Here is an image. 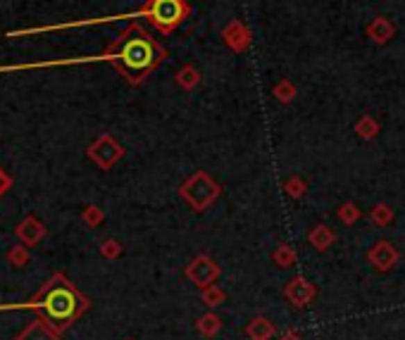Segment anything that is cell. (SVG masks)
Segmentation results:
<instances>
[{
  "instance_id": "6da1fadb",
  "label": "cell",
  "mask_w": 405,
  "mask_h": 340,
  "mask_svg": "<svg viewBox=\"0 0 405 340\" xmlns=\"http://www.w3.org/2000/svg\"><path fill=\"white\" fill-rule=\"evenodd\" d=\"M103 58L129 83H141L155 67L163 62L165 50L138 24H129L117 41L105 50Z\"/></svg>"
},
{
  "instance_id": "7a4b0ae2",
  "label": "cell",
  "mask_w": 405,
  "mask_h": 340,
  "mask_svg": "<svg viewBox=\"0 0 405 340\" xmlns=\"http://www.w3.org/2000/svg\"><path fill=\"white\" fill-rule=\"evenodd\" d=\"M31 307L41 309L53 328L65 331L72 321H76L88 309V300L63 274H55L41 288V293L36 295Z\"/></svg>"
},
{
  "instance_id": "3957f363",
  "label": "cell",
  "mask_w": 405,
  "mask_h": 340,
  "mask_svg": "<svg viewBox=\"0 0 405 340\" xmlns=\"http://www.w3.org/2000/svg\"><path fill=\"white\" fill-rule=\"evenodd\" d=\"M188 8L184 0H148L141 10V17H146L155 29H160L163 33L174 31L184 22Z\"/></svg>"
},
{
  "instance_id": "277c9868",
  "label": "cell",
  "mask_w": 405,
  "mask_h": 340,
  "mask_svg": "<svg viewBox=\"0 0 405 340\" xmlns=\"http://www.w3.org/2000/svg\"><path fill=\"white\" fill-rule=\"evenodd\" d=\"M217 195H220V186L208 174H203V171H198L196 176H191L184 186H181V198H184L196 212L208 210L210 205L215 203Z\"/></svg>"
},
{
  "instance_id": "5b68a950",
  "label": "cell",
  "mask_w": 405,
  "mask_h": 340,
  "mask_svg": "<svg viewBox=\"0 0 405 340\" xmlns=\"http://www.w3.org/2000/svg\"><path fill=\"white\" fill-rule=\"evenodd\" d=\"M122 155H124V150H122L119 143L115 141L113 136H108V133L88 146V158L101 167V169H113V167L119 162Z\"/></svg>"
},
{
  "instance_id": "8992f818",
  "label": "cell",
  "mask_w": 405,
  "mask_h": 340,
  "mask_svg": "<svg viewBox=\"0 0 405 340\" xmlns=\"http://www.w3.org/2000/svg\"><path fill=\"white\" fill-rule=\"evenodd\" d=\"M220 266L215 264L210 257H196L191 262V264L186 266V278L193 283V286H198L203 291V288L213 286L215 281L220 278Z\"/></svg>"
},
{
  "instance_id": "52a82bcc",
  "label": "cell",
  "mask_w": 405,
  "mask_h": 340,
  "mask_svg": "<svg viewBox=\"0 0 405 340\" xmlns=\"http://www.w3.org/2000/svg\"><path fill=\"white\" fill-rule=\"evenodd\" d=\"M315 295H317L315 286L308 281V278H303V276H296L293 281H288L286 288H284V298L296 309H303V307H308V305H313Z\"/></svg>"
},
{
  "instance_id": "ba28073f",
  "label": "cell",
  "mask_w": 405,
  "mask_h": 340,
  "mask_svg": "<svg viewBox=\"0 0 405 340\" xmlns=\"http://www.w3.org/2000/svg\"><path fill=\"white\" fill-rule=\"evenodd\" d=\"M46 233H48V228L43 226V221H38L34 214H29V216H24V219L19 221V226H17V238L24 245H36V243H41L43 238H46Z\"/></svg>"
},
{
  "instance_id": "9c48e42d",
  "label": "cell",
  "mask_w": 405,
  "mask_h": 340,
  "mask_svg": "<svg viewBox=\"0 0 405 340\" xmlns=\"http://www.w3.org/2000/svg\"><path fill=\"white\" fill-rule=\"evenodd\" d=\"M370 262H372V266L374 269H379V271H388L393 264H396V260H398V253H396V248H393L391 243H377L374 248L370 250Z\"/></svg>"
},
{
  "instance_id": "30bf717a",
  "label": "cell",
  "mask_w": 405,
  "mask_h": 340,
  "mask_svg": "<svg viewBox=\"0 0 405 340\" xmlns=\"http://www.w3.org/2000/svg\"><path fill=\"white\" fill-rule=\"evenodd\" d=\"M17 340H60V331L58 328H53L48 321L36 319L19 333Z\"/></svg>"
},
{
  "instance_id": "8fae6325",
  "label": "cell",
  "mask_w": 405,
  "mask_h": 340,
  "mask_svg": "<svg viewBox=\"0 0 405 340\" xmlns=\"http://www.w3.org/2000/svg\"><path fill=\"white\" fill-rule=\"evenodd\" d=\"M246 336L251 340H272L276 336V326L270 319H265V316H255V319L248 321Z\"/></svg>"
},
{
  "instance_id": "7c38bea8",
  "label": "cell",
  "mask_w": 405,
  "mask_h": 340,
  "mask_svg": "<svg viewBox=\"0 0 405 340\" xmlns=\"http://www.w3.org/2000/svg\"><path fill=\"white\" fill-rule=\"evenodd\" d=\"M198 333L205 338H213V336H217V333L222 331V319L217 314H213V312H208V314H203L201 319H198Z\"/></svg>"
},
{
  "instance_id": "4fadbf2b",
  "label": "cell",
  "mask_w": 405,
  "mask_h": 340,
  "mask_svg": "<svg viewBox=\"0 0 405 340\" xmlns=\"http://www.w3.org/2000/svg\"><path fill=\"white\" fill-rule=\"evenodd\" d=\"M201 300H203V305H208V307H213V309H215V307H220V305H224L226 291H224V288H220L217 283H213V286L203 288Z\"/></svg>"
},
{
  "instance_id": "5bb4252c",
  "label": "cell",
  "mask_w": 405,
  "mask_h": 340,
  "mask_svg": "<svg viewBox=\"0 0 405 340\" xmlns=\"http://www.w3.org/2000/svg\"><path fill=\"white\" fill-rule=\"evenodd\" d=\"M308 241L313 243L317 250H327L331 243H334V233H331L327 226H315V228H313V233L308 236Z\"/></svg>"
},
{
  "instance_id": "9a60e30c",
  "label": "cell",
  "mask_w": 405,
  "mask_h": 340,
  "mask_svg": "<svg viewBox=\"0 0 405 340\" xmlns=\"http://www.w3.org/2000/svg\"><path fill=\"white\" fill-rule=\"evenodd\" d=\"M274 262L276 266H281V269H286V266H293L296 264V253H293L288 245H279L274 253Z\"/></svg>"
},
{
  "instance_id": "2e32d148",
  "label": "cell",
  "mask_w": 405,
  "mask_h": 340,
  "mask_svg": "<svg viewBox=\"0 0 405 340\" xmlns=\"http://www.w3.org/2000/svg\"><path fill=\"white\" fill-rule=\"evenodd\" d=\"M29 257H31V255H29V250H26L24 245H17V248H13L8 253V262L13 266H17V269H19V266H24L26 262H29Z\"/></svg>"
},
{
  "instance_id": "e0dca14e",
  "label": "cell",
  "mask_w": 405,
  "mask_h": 340,
  "mask_svg": "<svg viewBox=\"0 0 405 340\" xmlns=\"http://www.w3.org/2000/svg\"><path fill=\"white\" fill-rule=\"evenodd\" d=\"M372 219H374V224H379V226H386V224H391V219H393V212L386 207V205H377L374 210H372Z\"/></svg>"
},
{
  "instance_id": "ac0fdd59",
  "label": "cell",
  "mask_w": 405,
  "mask_h": 340,
  "mask_svg": "<svg viewBox=\"0 0 405 340\" xmlns=\"http://www.w3.org/2000/svg\"><path fill=\"white\" fill-rule=\"evenodd\" d=\"M81 219H84V224L88 226H98L103 221V212L101 207H96V205H88L84 210V214H81Z\"/></svg>"
},
{
  "instance_id": "d6986e66",
  "label": "cell",
  "mask_w": 405,
  "mask_h": 340,
  "mask_svg": "<svg viewBox=\"0 0 405 340\" xmlns=\"http://www.w3.org/2000/svg\"><path fill=\"white\" fill-rule=\"evenodd\" d=\"M338 216H341V221H346V224H353V221L360 216V210L355 207V205L348 203V205H343V207L338 210Z\"/></svg>"
},
{
  "instance_id": "ffe728a7",
  "label": "cell",
  "mask_w": 405,
  "mask_h": 340,
  "mask_svg": "<svg viewBox=\"0 0 405 340\" xmlns=\"http://www.w3.org/2000/svg\"><path fill=\"white\" fill-rule=\"evenodd\" d=\"M101 253H103V257L113 260V257H119L122 248H119V243H117V241H105V243H103V248H101Z\"/></svg>"
},
{
  "instance_id": "44dd1931",
  "label": "cell",
  "mask_w": 405,
  "mask_h": 340,
  "mask_svg": "<svg viewBox=\"0 0 405 340\" xmlns=\"http://www.w3.org/2000/svg\"><path fill=\"white\" fill-rule=\"evenodd\" d=\"M10 188H13V176H10L8 171L3 169V167H0V198H3V195L8 193Z\"/></svg>"
},
{
  "instance_id": "7402d4cb",
  "label": "cell",
  "mask_w": 405,
  "mask_h": 340,
  "mask_svg": "<svg viewBox=\"0 0 405 340\" xmlns=\"http://www.w3.org/2000/svg\"><path fill=\"white\" fill-rule=\"evenodd\" d=\"M286 193L293 195V198H298V195L303 193V183L301 181H288L286 183Z\"/></svg>"
},
{
  "instance_id": "603a6c76",
  "label": "cell",
  "mask_w": 405,
  "mask_h": 340,
  "mask_svg": "<svg viewBox=\"0 0 405 340\" xmlns=\"http://www.w3.org/2000/svg\"><path fill=\"white\" fill-rule=\"evenodd\" d=\"M360 131H363V133H360V136H374V126H372L370 124V121H365V124H360Z\"/></svg>"
},
{
  "instance_id": "cb8c5ba5",
  "label": "cell",
  "mask_w": 405,
  "mask_h": 340,
  "mask_svg": "<svg viewBox=\"0 0 405 340\" xmlns=\"http://www.w3.org/2000/svg\"><path fill=\"white\" fill-rule=\"evenodd\" d=\"M279 340H303V338H301V333L298 331H284L279 336Z\"/></svg>"
}]
</instances>
